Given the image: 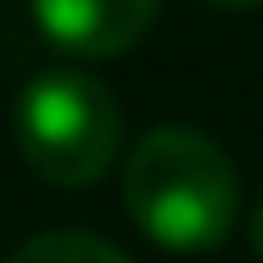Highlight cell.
Masks as SVG:
<instances>
[{
    "label": "cell",
    "instance_id": "5b68a950",
    "mask_svg": "<svg viewBox=\"0 0 263 263\" xmlns=\"http://www.w3.org/2000/svg\"><path fill=\"white\" fill-rule=\"evenodd\" d=\"M247 241H252V252H258V263H263V202L252 208V218H247Z\"/></svg>",
    "mask_w": 263,
    "mask_h": 263
},
{
    "label": "cell",
    "instance_id": "7a4b0ae2",
    "mask_svg": "<svg viewBox=\"0 0 263 263\" xmlns=\"http://www.w3.org/2000/svg\"><path fill=\"white\" fill-rule=\"evenodd\" d=\"M17 152L23 162L62 191H84L96 185L123 140V106L96 73L84 67H45L23 84L17 112Z\"/></svg>",
    "mask_w": 263,
    "mask_h": 263
},
{
    "label": "cell",
    "instance_id": "277c9868",
    "mask_svg": "<svg viewBox=\"0 0 263 263\" xmlns=\"http://www.w3.org/2000/svg\"><path fill=\"white\" fill-rule=\"evenodd\" d=\"M6 263H129L112 241L84 235V230H45L34 241H23Z\"/></svg>",
    "mask_w": 263,
    "mask_h": 263
},
{
    "label": "cell",
    "instance_id": "3957f363",
    "mask_svg": "<svg viewBox=\"0 0 263 263\" xmlns=\"http://www.w3.org/2000/svg\"><path fill=\"white\" fill-rule=\"evenodd\" d=\"M157 6L162 0H28L45 45H56L62 56H84V62L135 51L146 28L157 23Z\"/></svg>",
    "mask_w": 263,
    "mask_h": 263
},
{
    "label": "cell",
    "instance_id": "6da1fadb",
    "mask_svg": "<svg viewBox=\"0 0 263 263\" xmlns=\"http://www.w3.org/2000/svg\"><path fill=\"white\" fill-rule=\"evenodd\" d=\"M123 213L162 252H213L241 213L235 162L202 129L162 123L123 157Z\"/></svg>",
    "mask_w": 263,
    "mask_h": 263
},
{
    "label": "cell",
    "instance_id": "8992f818",
    "mask_svg": "<svg viewBox=\"0 0 263 263\" xmlns=\"http://www.w3.org/2000/svg\"><path fill=\"white\" fill-rule=\"evenodd\" d=\"M202 6H218V11H252V6H263V0H202Z\"/></svg>",
    "mask_w": 263,
    "mask_h": 263
}]
</instances>
